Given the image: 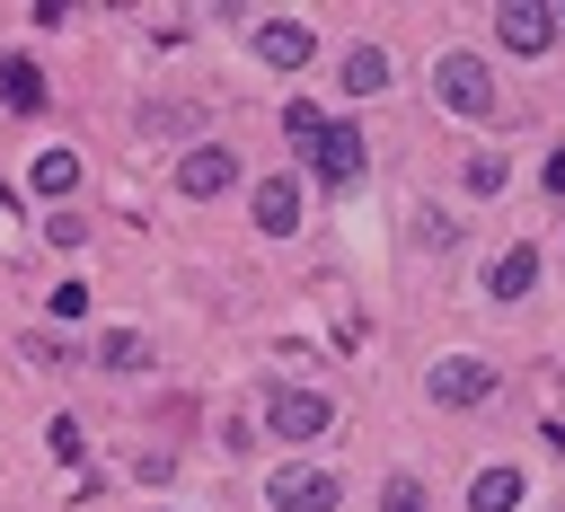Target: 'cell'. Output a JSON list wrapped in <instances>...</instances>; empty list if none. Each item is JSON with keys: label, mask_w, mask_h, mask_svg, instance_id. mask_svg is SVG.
<instances>
[{"label": "cell", "mask_w": 565, "mask_h": 512, "mask_svg": "<svg viewBox=\"0 0 565 512\" xmlns=\"http://www.w3.org/2000/svg\"><path fill=\"white\" fill-rule=\"evenodd\" d=\"M494 380H503V371H494L486 353H450V362L424 371V397H433V406H477V397H494Z\"/></svg>", "instance_id": "1"}, {"label": "cell", "mask_w": 565, "mask_h": 512, "mask_svg": "<svg viewBox=\"0 0 565 512\" xmlns=\"http://www.w3.org/2000/svg\"><path fill=\"white\" fill-rule=\"evenodd\" d=\"M433 88H441V106H459V115H494V71H486L477 53H441V62H433Z\"/></svg>", "instance_id": "2"}, {"label": "cell", "mask_w": 565, "mask_h": 512, "mask_svg": "<svg viewBox=\"0 0 565 512\" xmlns=\"http://www.w3.org/2000/svg\"><path fill=\"white\" fill-rule=\"evenodd\" d=\"M177 185H185L194 203H212V194H230V185H238V159H230V141H194V150L177 159Z\"/></svg>", "instance_id": "3"}, {"label": "cell", "mask_w": 565, "mask_h": 512, "mask_svg": "<svg viewBox=\"0 0 565 512\" xmlns=\"http://www.w3.org/2000/svg\"><path fill=\"white\" fill-rule=\"evenodd\" d=\"M494 35H503V53H547L556 44V9L547 0H512V9H494Z\"/></svg>", "instance_id": "4"}, {"label": "cell", "mask_w": 565, "mask_h": 512, "mask_svg": "<svg viewBox=\"0 0 565 512\" xmlns=\"http://www.w3.org/2000/svg\"><path fill=\"white\" fill-rule=\"evenodd\" d=\"M327 415H335V406H327L318 388H274V406H265V424H274L282 441H318V433H327Z\"/></svg>", "instance_id": "5"}, {"label": "cell", "mask_w": 565, "mask_h": 512, "mask_svg": "<svg viewBox=\"0 0 565 512\" xmlns=\"http://www.w3.org/2000/svg\"><path fill=\"white\" fill-rule=\"evenodd\" d=\"M265 494H274V512H335V477L327 468H282Z\"/></svg>", "instance_id": "6"}, {"label": "cell", "mask_w": 565, "mask_h": 512, "mask_svg": "<svg viewBox=\"0 0 565 512\" xmlns=\"http://www.w3.org/2000/svg\"><path fill=\"white\" fill-rule=\"evenodd\" d=\"M256 53H265L274 71H300V62L318 53V35H309L300 18H265V26H256Z\"/></svg>", "instance_id": "7"}, {"label": "cell", "mask_w": 565, "mask_h": 512, "mask_svg": "<svg viewBox=\"0 0 565 512\" xmlns=\"http://www.w3.org/2000/svg\"><path fill=\"white\" fill-rule=\"evenodd\" d=\"M362 159H371V141H362L353 124H327V141H318V177H327V185H353Z\"/></svg>", "instance_id": "8"}, {"label": "cell", "mask_w": 565, "mask_h": 512, "mask_svg": "<svg viewBox=\"0 0 565 512\" xmlns=\"http://www.w3.org/2000/svg\"><path fill=\"white\" fill-rule=\"evenodd\" d=\"M256 230H274V238L300 230V185H291V177H265V185H256Z\"/></svg>", "instance_id": "9"}, {"label": "cell", "mask_w": 565, "mask_h": 512, "mask_svg": "<svg viewBox=\"0 0 565 512\" xmlns=\"http://www.w3.org/2000/svg\"><path fill=\"white\" fill-rule=\"evenodd\" d=\"M530 274H539V256H530V247H503V256L486 265V291H494V300H521Z\"/></svg>", "instance_id": "10"}, {"label": "cell", "mask_w": 565, "mask_h": 512, "mask_svg": "<svg viewBox=\"0 0 565 512\" xmlns=\"http://www.w3.org/2000/svg\"><path fill=\"white\" fill-rule=\"evenodd\" d=\"M0 97H9V106H44V71H35L26 53H0Z\"/></svg>", "instance_id": "11"}, {"label": "cell", "mask_w": 565, "mask_h": 512, "mask_svg": "<svg viewBox=\"0 0 565 512\" xmlns=\"http://www.w3.org/2000/svg\"><path fill=\"white\" fill-rule=\"evenodd\" d=\"M512 503H521V477H512V468H477L468 512H512Z\"/></svg>", "instance_id": "12"}, {"label": "cell", "mask_w": 565, "mask_h": 512, "mask_svg": "<svg viewBox=\"0 0 565 512\" xmlns=\"http://www.w3.org/2000/svg\"><path fill=\"white\" fill-rule=\"evenodd\" d=\"M344 88H353V97L388 88V53H380V44H353V53H344Z\"/></svg>", "instance_id": "13"}, {"label": "cell", "mask_w": 565, "mask_h": 512, "mask_svg": "<svg viewBox=\"0 0 565 512\" xmlns=\"http://www.w3.org/2000/svg\"><path fill=\"white\" fill-rule=\"evenodd\" d=\"M26 185H35V194H71V185H79V159H71V150H35Z\"/></svg>", "instance_id": "14"}, {"label": "cell", "mask_w": 565, "mask_h": 512, "mask_svg": "<svg viewBox=\"0 0 565 512\" xmlns=\"http://www.w3.org/2000/svg\"><path fill=\"white\" fill-rule=\"evenodd\" d=\"M97 362H106V371H141V362H150V344H141L132 327H115V335H97Z\"/></svg>", "instance_id": "15"}, {"label": "cell", "mask_w": 565, "mask_h": 512, "mask_svg": "<svg viewBox=\"0 0 565 512\" xmlns=\"http://www.w3.org/2000/svg\"><path fill=\"white\" fill-rule=\"evenodd\" d=\"M282 132H291V141H309V150H318V141H327V115H318V106H309V97H291V106H282Z\"/></svg>", "instance_id": "16"}, {"label": "cell", "mask_w": 565, "mask_h": 512, "mask_svg": "<svg viewBox=\"0 0 565 512\" xmlns=\"http://www.w3.org/2000/svg\"><path fill=\"white\" fill-rule=\"evenodd\" d=\"M44 441H53V459H79V450H88V433H79V415H53V424H44Z\"/></svg>", "instance_id": "17"}, {"label": "cell", "mask_w": 565, "mask_h": 512, "mask_svg": "<svg viewBox=\"0 0 565 512\" xmlns=\"http://www.w3.org/2000/svg\"><path fill=\"white\" fill-rule=\"evenodd\" d=\"M380 512H424V486H415V477H388V486H380Z\"/></svg>", "instance_id": "18"}, {"label": "cell", "mask_w": 565, "mask_h": 512, "mask_svg": "<svg viewBox=\"0 0 565 512\" xmlns=\"http://www.w3.org/2000/svg\"><path fill=\"white\" fill-rule=\"evenodd\" d=\"M194 106H141V132H185Z\"/></svg>", "instance_id": "19"}, {"label": "cell", "mask_w": 565, "mask_h": 512, "mask_svg": "<svg viewBox=\"0 0 565 512\" xmlns=\"http://www.w3.org/2000/svg\"><path fill=\"white\" fill-rule=\"evenodd\" d=\"M503 177H512V168H503V159H494V150H477V159H468V185H477V194H494V185H503Z\"/></svg>", "instance_id": "20"}, {"label": "cell", "mask_w": 565, "mask_h": 512, "mask_svg": "<svg viewBox=\"0 0 565 512\" xmlns=\"http://www.w3.org/2000/svg\"><path fill=\"white\" fill-rule=\"evenodd\" d=\"M26 362H44V371H62V362H71V344H62V335H26Z\"/></svg>", "instance_id": "21"}, {"label": "cell", "mask_w": 565, "mask_h": 512, "mask_svg": "<svg viewBox=\"0 0 565 512\" xmlns=\"http://www.w3.org/2000/svg\"><path fill=\"white\" fill-rule=\"evenodd\" d=\"M547 185H556V194H565V150H556V159H547Z\"/></svg>", "instance_id": "22"}, {"label": "cell", "mask_w": 565, "mask_h": 512, "mask_svg": "<svg viewBox=\"0 0 565 512\" xmlns=\"http://www.w3.org/2000/svg\"><path fill=\"white\" fill-rule=\"evenodd\" d=\"M556 26H565V9H556Z\"/></svg>", "instance_id": "23"}, {"label": "cell", "mask_w": 565, "mask_h": 512, "mask_svg": "<svg viewBox=\"0 0 565 512\" xmlns=\"http://www.w3.org/2000/svg\"><path fill=\"white\" fill-rule=\"evenodd\" d=\"M0 203H9V185H0Z\"/></svg>", "instance_id": "24"}]
</instances>
